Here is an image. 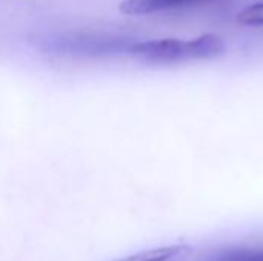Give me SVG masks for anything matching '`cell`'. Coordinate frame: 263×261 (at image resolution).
<instances>
[{
	"label": "cell",
	"mask_w": 263,
	"mask_h": 261,
	"mask_svg": "<svg viewBox=\"0 0 263 261\" xmlns=\"http://www.w3.org/2000/svg\"><path fill=\"white\" fill-rule=\"evenodd\" d=\"M129 52L153 62H180L188 60L186 40L156 38L139 42L129 46Z\"/></svg>",
	"instance_id": "1"
},
{
	"label": "cell",
	"mask_w": 263,
	"mask_h": 261,
	"mask_svg": "<svg viewBox=\"0 0 263 261\" xmlns=\"http://www.w3.org/2000/svg\"><path fill=\"white\" fill-rule=\"evenodd\" d=\"M194 2L199 0H123L119 5V11L126 15H145Z\"/></svg>",
	"instance_id": "3"
},
{
	"label": "cell",
	"mask_w": 263,
	"mask_h": 261,
	"mask_svg": "<svg viewBox=\"0 0 263 261\" xmlns=\"http://www.w3.org/2000/svg\"><path fill=\"white\" fill-rule=\"evenodd\" d=\"M217 261H263V252L260 251H230Z\"/></svg>",
	"instance_id": "5"
},
{
	"label": "cell",
	"mask_w": 263,
	"mask_h": 261,
	"mask_svg": "<svg viewBox=\"0 0 263 261\" xmlns=\"http://www.w3.org/2000/svg\"><path fill=\"white\" fill-rule=\"evenodd\" d=\"M225 42L216 34H203L193 40H186L188 58H214L225 52Z\"/></svg>",
	"instance_id": "2"
},
{
	"label": "cell",
	"mask_w": 263,
	"mask_h": 261,
	"mask_svg": "<svg viewBox=\"0 0 263 261\" xmlns=\"http://www.w3.org/2000/svg\"><path fill=\"white\" fill-rule=\"evenodd\" d=\"M237 20L247 26H263V0L247 6L237 14Z\"/></svg>",
	"instance_id": "4"
}]
</instances>
